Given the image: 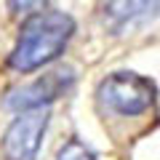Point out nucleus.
Masks as SVG:
<instances>
[{"instance_id":"1","label":"nucleus","mask_w":160,"mask_h":160,"mask_svg":"<svg viewBox=\"0 0 160 160\" xmlns=\"http://www.w3.org/2000/svg\"><path fill=\"white\" fill-rule=\"evenodd\" d=\"M75 32V22L62 11H38L27 19L16 48L11 53V67L16 72H32L53 62L67 48Z\"/></svg>"},{"instance_id":"2","label":"nucleus","mask_w":160,"mask_h":160,"mask_svg":"<svg viewBox=\"0 0 160 160\" xmlns=\"http://www.w3.org/2000/svg\"><path fill=\"white\" fill-rule=\"evenodd\" d=\"M99 102L118 115H142L155 102V83L133 72H115L102 80Z\"/></svg>"},{"instance_id":"3","label":"nucleus","mask_w":160,"mask_h":160,"mask_svg":"<svg viewBox=\"0 0 160 160\" xmlns=\"http://www.w3.org/2000/svg\"><path fill=\"white\" fill-rule=\"evenodd\" d=\"M46 128H48V107L22 109L19 118L8 126L6 139H3L6 160H35Z\"/></svg>"},{"instance_id":"4","label":"nucleus","mask_w":160,"mask_h":160,"mask_svg":"<svg viewBox=\"0 0 160 160\" xmlns=\"http://www.w3.org/2000/svg\"><path fill=\"white\" fill-rule=\"evenodd\" d=\"M72 83V75L69 72H48L43 78H38L35 83L24 88H16L11 91L8 96V107L11 109H35V107H43V104L53 102L56 96H62V91H67V86Z\"/></svg>"},{"instance_id":"5","label":"nucleus","mask_w":160,"mask_h":160,"mask_svg":"<svg viewBox=\"0 0 160 160\" xmlns=\"http://www.w3.org/2000/svg\"><path fill=\"white\" fill-rule=\"evenodd\" d=\"M158 8V0H109L107 16L118 24H126L136 16H149Z\"/></svg>"},{"instance_id":"6","label":"nucleus","mask_w":160,"mask_h":160,"mask_svg":"<svg viewBox=\"0 0 160 160\" xmlns=\"http://www.w3.org/2000/svg\"><path fill=\"white\" fill-rule=\"evenodd\" d=\"M59 160H96V158H93V152L83 142L72 139V142H67L62 149H59Z\"/></svg>"},{"instance_id":"7","label":"nucleus","mask_w":160,"mask_h":160,"mask_svg":"<svg viewBox=\"0 0 160 160\" xmlns=\"http://www.w3.org/2000/svg\"><path fill=\"white\" fill-rule=\"evenodd\" d=\"M46 0H11V6L16 13H38Z\"/></svg>"}]
</instances>
